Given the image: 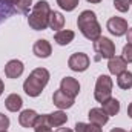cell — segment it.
I'll use <instances>...</instances> for the list:
<instances>
[{
  "label": "cell",
  "mask_w": 132,
  "mask_h": 132,
  "mask_svg": "<svg viewBox=\"0 0 132 132\" xmlns=\"http://www.w3.org/2000/svg\"><path fill=\"white\" fill-rule=\"evenodd\" d=\"M49 81V71L45 68H35L23 83V91L29 97H38Z\"/></svg>",
  "instance_id": "cell-1"
},
{
  "label": "cell",
  "mask_w": 132,
  "mask_h": 132,
  "mask_svg": "<svg viewBox=\"0 0 132 132\" xmlns=\"http://www.w3.org/2000/svg\"><path fill=\"white\" fill-rule=\"evenodd\" d=\"M77 26L80 29V32L83 34L88 40H97L98 37H101V26H100L97 15L94 11H83L78 19H77Z\"/></svg>",
  "instance_id": "cell-2"
},
{
  "label": "cell",
  "mask_w": 132,
  "mask_h": 132,
  "mask_svg": "<svg viewBox=\"0 0 132 132\" xmlns=\"http://www.w3.org/2000/svg\"><path fill=\"white\" fill-rule=\"evenodd\" d=\"M51 6L46 0H40L32 6V12L28 15V23L34 31H43L49 26Z\"/></svg>",
  "instance_id": "cell-3"
},
{
  "label": "cell",
  "mask_w": 132,
  "mask_h": 132,
  "mask_svg": "<svg viewBox=\"0 0 132 132\" xmlns=\"http://www.w3.org/2000/svg\"><path fill=\"white\" fill-rule=\"evenodd\" d=\"M112 78L109 75H100L95 83V91H94V98L103 103L112 95Z\"/></svg>",
  "instance_id": "cell-4"
},
{
  "label": "cell",
  "mask_w": 132,
  "mask_h": 132,
  "mask_svg": "<svg viewBox=\"0 0 132 132\" xmlns=\"http://www.w3.org/2000/svg\"><path fill=\"white\" fill-rule=\"evenodd\" d=\"M94 51L98 54L97 59H112L115 55V45L108 37H98L94 40Z\"/></svg>",
  "instance_id": "cell-5"
},
{
  "label": "cell",
  "mask_w": 132,
  "mask_h": 132,
  "mask_svg": "<svg viewBox=\"0 0 132 132\" xmlns=\"http://www.w3.org/2000/svg\"><path fill=\"white\" fill-rule=\"evenodd\" d=\"M89 63H91V60H89V57H88L85 52H75V54H72V55L69 57V60H68V66H69L72 71H75V72H83V71H86V69L89 68Z\"/></svg>",
  "instance_id": "cell-6"
},
{
  "label": "cell",
  "mask_w": 132,
  "mask_h": 132,
  "mask_svg": "<svg viewBox=\"0 0 132 132\" xmlns=\"http://www.w3.org/2000/svg\"><path fill=\"white\" fill-rule=\"evenodd\" d=\"M106 28H108L109 32L112 35H115V37L125 35L128 32V29H129L128 28V22L125 19H121V17H111L108 20V23H106Z\"/></svg>",
  "instance_id": "cell-7"
},
{
  "label": "cell",
  "mask_w": 132,
  "mask_h": 132,
  "mask_svg": "<svg viewBox=\"0 0 132 132\" xmlns=\"http://www.w3.org/2000/svg\"><path fill=\"white\" fill-rule=\"evenodd\" d=\"M60 89L65 92L66 95L75 98V97L78 95V92H80V83H78L74 77H65V78H62V81H60Z\"/></svg>",
  "instance_id": "cell-8"
},
{
  "label": "cell",
  "mask_w": 132,
  "mask_h": 132,
  "mask_svg": "<svg viewBox=\"0 0 132 132\" xmlns=\"http://www.w3.org/2000/svg\"><path fill=\"white\" fill-rule=\"evenodd\" d=\"M32 52L38 59H48L51 55V52H52V46H51V43L48 40H42L40 38V40H37L34 43Z\"/></svg>",
  "instance_id": "cell-9"
},
{
  "label": "cell",
  "mask_w": 132,
  "mask_h": 132,
  "mask_svg": "<svg viewBox=\"0 0 132 132\" xmlns=\"http://www.w3.org/2000/svg\"><path fill=\"white\" fill-rule=\"evenodd\" d=\"M25 66L20 60H9L5 66V75L8 78H19L23 74Z\"/></svg>",
  "instance_id": "cell-10"
},
{
  "label": "cell",
  "mask_w": 132,
  "mask_h": 132,
  "mask_svg": "<svg viewBox=\"0 0 132 132\" xmlns=\"http://www.w3.org/2000/svg\"><path fill=\"white\" fill-rule=\"evenodd\" d=\"M52 101H54V104H55L59 109H69V108L74 106V98L69 97V95H66L62 89H59V91L54 92Z\"/></svg>",
  "instance_id": "cell-11"
},
{
  "label": "cell",
  "mask_w": 132,
  "mask_h": 132,
  "mask_svg": "<svg viewBox=\"0 0 132 132\" xmlns=\"http://www.w3.org/2000/svg\"><path fill=\"white\" fill-rule=\"evenodd\" d=\"M88 117H89V121L92 125H97V126H104L108 123V120H109V115L101 108H92L89 111Z\"/></svg>",
  "instance_id": "cell-12"
},
{
  "label": "cell",
  "mask_w": 132,
  "mask_h": 132,
  "mask_svg": "<svg viewBox=\"0 0 132 132\" xmlns=\"http://www.w3.org/2000/svg\"><path fill=\"white\" fill-rule=\"evenodd\" d=\"M128 68V62L123 59V57H118V55H114L112 59H109V63H108V69L111 74L114 75H118L121 72H125Z\"/></svg>",
  "instance_id": "cell-13"
},
{
  "label": "cell",
  "mask_w": 132,
  "mask_h": 132,
  "mask_svg": "<svg viewBox=\"0 0 132 132\" xmlns=\"http://www.w3.org/2000/svg\"><path fill=\"white\" fill-rule=\"evenodd\" d=\"M37 117H38V115H37L35 111H32V109H25V111H22V114L19 115V123H20V126L29 129V128H34Z\"/></svg>",
  "instance_id": "cell-14"
},
{
  "label": "cell",
  "mask_w": 132,
  "mask_h": 132,
  "mask_svg": "<svg viewBox=\"0 0 132 132\" xmlns=\"http://www.w3.org/2000/svg\"><path fill=\"white\" fill-rule=\"evenodd\" d=\"M5 106H6L8 111H11V112H17V111L22 109V106H23V100H22V97H20L19 94H9V95L6 97V100H5Z\"/></svg>",
  "instance_id": "cell-15"
},
{
  "label": "cell",
  "mask_w": 132,
  "mask_h": 132,
  "mask_svg": "<svg viewBox=\"0 0 132 132\" xmlns=\"http://www.w3.org/2000/svg\"><path fill=\"white\" fill-rule=\"evenodd\" d=\"M74 37H75L74 31H71V29H60V31L55 32L54 40H55L57 45H60V46H66V45H69V43L74 40Z\"/></svg>",
  "instance_id": "cell-16"
},
{
  "label": "cell",
  "mask_w": 132,
  "mask_h": 132,
  "mask_svg": "<svg viewBox=\"0 0 132 132\" xmlns=\"http://www.w3.org/2000/svg\"><path fill=\"white\" fill-rule=\"evenodd\" d=\"M101 109H103L109 117L117 115L118 111H120V101L117 98H114V97H111V98H108L106 101L101 103Z\"/></svg>",
  "instance_id": "cell-17"
},
{
  "label": "cell",
  "mask_w": 132,
  "mask_h": 132,
  "mask_svg": "<svg viewBox=\"0 0 132 132\" xmlns=\"http://www.w3.org/2000/svg\"><path fill=\"white\" fill-rule=\"evenodd\" d=\"M48 117H49L51 128H60V126H63L66 121H68V115H66L62 109L60 111H55L52 114H48Z\"/></svg>",
  "instance_id": "cell-18"
},
{
  "label": "cell",
  "mask_w": 132,
  "mask_h": 132,
  "mask_svg": "<svg viewBox=\"0 0 132 132\" xmlns=\"http://www.w3.org/2000/svg\"><path fill=\"white\" fill-rule=\"evenodd\" d=\"M65 26V17L57 12V11H51V15H49V28L54 29V31H60L63 29Z\"/></svg>",
  "instance_id": "cell-19"
},
{
  "label": "cell",
  "mask_w": 132,
  "mask_h": 132,
  "mask_svg": "<svg viewBox=\"0 0 132 132\" xmlns=\"http://www.w3.org/2000/svg\"><path fill=\"white\" fill-rule=\"evenodd\" d=\"M117 85L121 89H131L132 88V72H129L128 69L121 74L117 75Z\"/></svg>",
  "instance_id": "cell-20"
},
{
  "label": "cell",
  "mask_w": 132,
  "mask_h": 132,
  "mask_svg": "<svg viewBox=\"0 0 132 132\" xmlns=\"http://www.w3.org/2000/svg\"><path fill=\"white\" fill-rule=\"evenodd\" d=\"M14 12H15V8L14 6H9L5 0H0V23L5 19H8L9 15H12Z\"/></svg>",
  "instance_id": "cell-21"
},
{
  "label": "cell",
  "mask_w": 132,
  "mask_h": 132,
  "mask_svg": "<svg viewBox=\"0 0 132 132\" xmlns=\"http://www.w3.org/2000/svg\"><path fill=\"white\" fill-rule=\"evenodd\" d=\"M75 132H101V126L92 125V123H77L75 125Z\"/></svg>",
  "instance_id": "cell-22"
},
{
  "label": "cell",
  "mask_w": 132,
  "mask_h": 132,
  "mask_svg": "<svg viewBox=\"0 0 132 132\" xmlns=\"http://www.w3.org/2000/svg\"><path fill=\"white\" fill-rule=\"evenodd\" d=\"M34 129H35V131H38V129H51L48 114H46V115H38V117H37L35 125H34Z\"/></svg>",
  "instance_id": "cell-23"
},
{
  "label": "cell",
  "mask_w": 132,
  "mask_h": 132,
  "mask_svg": "<svg viewBox=\"0 0 132 132\" xmlns=\"http://www.w3.org/2000/svg\"><path fill=\"white\" fill-rule=\"evenodd\" d=\"M78 3H80V0H57V5L62 8V9H65V11H74L77 6H78Z\"/></svg>",
  "instance_id": "cell-24"
},
{
  "label": "cell",
  "mask_w": 132,
  "mask_h": 132,
  "mask_svg": "<svg viewBox=\"0 0 132 132\" xmlns=\"http://www.w3.org/2000/svg\"><path fill=\"white\" fill-rule=\"evenodd\" d=\"M31 5H32V0H19V3L15 5V11L22 14H28Z\"/></svg>",
  "instance_id": "cell-25"
},
{
  "label": "cell",
  "mask_w": 132,
  "mask_h": 132,
  "mask_svg": "<svg viewBox=\"0 0 132 132\" xmlns=\"http://www.w3.org/2000/svg\"><path fill=\"white\" fill-rule=\"evenodd\" d=\"M114 6L120 12H128L131 3H129V0H114Z\"/></svg>",
  "instance_id": "cell-26"
},
{
  "label": "cell",
  "mask_w": 132,
  "mask_h": 132,
  "mask_svg": "<svg viewBox=\"0 0 132 132\" xmlns=\"http://www.w3.org/2000/svg\"><path fill=\"white\" fill-rule=\"evenodd\" d=\"M128 63H132V45L131 43H128V45H125V48H123V55H121Z\"/></svg>",
  "instance_id": "cell-27"
},
{
  "label": "cell",
  "mask_w": 132,
  "mask_h": 132,
  "mask_svg": "<svg viewBox=\"0 0 132 132\" xmlns=\"http://www.w3.org/2000/svg\"><path fill=\"white\" fill-rule=\"evenodd\" d=\"M8 128H9V118L0 112V132L8 131Z\"/></svg>",
  "instance_id": "cell-28"
},
{
  "label": "cell",
  "mask_w": 132,
  "mask_h": 132,
  "mask_svg": "<svg viewBox=\"0 0 132 132\" xmlns=\"http://www.w3.org/2000/svg\"><path fill=\"white\" fill-rule=\"evenodd\" d=\"M126 37H128V43H131V45H132V28H129V29H128Z\"/></svg>",
  "instance_id": "cell-29"
},
{
  "label": "cell",
  "mask_w": 132,
  "mask_h": 132,
  "mask_svg": "<svg viewBox=\"0 0 132 132\" xmlns=\"http://www.w3.org/2000/svg\"><path fill=\"white\" fill-rule=\"evenodd\" d=\"M5 2H6L9 6H15V5L19 3V0H5Z\"/></svg>",
  "instance_id": "cell-30"
},
{
  "label": "cell",
  "mask_w": 132,
  "mask_h": 132,
  "mask_svg": "<svg viewBox=\"0 0 132 132\" xmlns=\"http://www.w3.org/2000/svg\"><path fill=\"white\" fill-rule=\"evenodd\" d=\"M57 132H72V129H69V128H60V129H57Z\"/></svg>",
  "instance_id": "cell-31"
},
{
  "label": "cell",
  "mask_w": 132,
  "mask_h": 132,
  "mask_svg": "<svg viewBox=\"0 0 132 132\" xmlns=\"http://www.w3.org/2000/svg\"><path fill=\"white\" fill-rule=\"evenodd\" d=\"M128 115L132 118V103H129V106H128Z\"/></svg>",
  "instance_id": "cell-32"
},
{
  "label": "cell",
  "mask_w": 132,
  "mask_h": 132,
  "mask_svg": "<svg viewBox=\"0 0 132 132\" xmlns=\"http://www.w3.org/2000/svg\"><path fill=\"white\" fill-rule=\"evenodd\" d=\"M3 91H5V85H3V81H2V78H0V95L3 94Z\"/></svg>",
  "instance_id": "cell-33"
},
{
  "label": "cell",
  "mask_w": 132,
  "mask_h": 132,
  "mask_svg": "<svg viewBox=\"0 0 132 132\" xmlns=\"http://www.w3.org/2000/svg\"><path fill=\"white\" fill-rule=\"evenodd\" d=\"M111 132H126L125 129H120V128H114V129H111Z\"/></svg>",
  "instance_id": "cell-34"
},
{
  "label": "cell",
  "mask_w": 132,
  "mask_h": 132,
  "mask_svg": "<svg viewBox=\"0 0 132 132\" xmlns=\"http://www.w3.org/2000/svg\"><path fill=\"white\" fill-rule=\"evenodd\" d=\"M35 132H52L51 129H38V131H35Z\"/></svg>",
  "instance_id": "cell-35"
},
{
  "label": "cell",
  "mask_w": 132,
  "mask_h": 132,
  "mask_svg": "<svg viewBox=\"0 0 132 132\" xmlns=\"http://www.w3.org/2000/svg\"><path fill=\"white\" fill-rule=\"evenodd\" d=\"M88 2H89V3H100L101 0H88Z\"/></svg>",
  "instance_id": "cell-36"
},
{
  "label": "cell",
  "mask_w": 132,
  "mask_h": 132,
  "mask_svg": "<svg viewBox=\"0 0 132 132\" xmlns=\"http://www.w3.org/2000/svg\"><path fill=\"white\" fill-rule=\"evenodd\" d=\"M129 3H131V5H132V0H129Z\"/></svg>",
  "instance_id": "cell-37"
},
{
  "label": "cell",
  "mask_w": 132,
  "mask_h": 132,
  "mask_svg": "<svg viewBox=\"0 0 132 132\" xmlns=\"http://www.w3.org/2000/svg\"><path fill=\"white\" fill-rule=\"evenodd\" d=\"M5 132H6V131H5Z\"/></svg>",
  "instance_id": "cell-38"
},
{
  "label": "cell",
  "mask_w": 132,
  "mask_h": 132,
  "mask_svg": "<svg viewBox=\"0 0 132 132\" xmlns=\"http://www.w3.org/2000/svg\"><path fill=\"white\" fill-rule=\"evenodd\" d=\"M131 132H132V131H131Z\"/></svg>",
  "instance_id": "cell-39"
}]
</instances>
